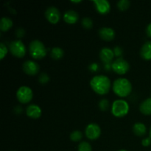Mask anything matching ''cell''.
<instances>
[{"label":"cell","instance_id":"cell-30","mask_svg":"<svg viewBox=\"0 0 151 151\" xmlns=\"http://www.w3.org/2000/svg\"><path fill=\"white\" fill-rule=\"evenodd\" d=\"M88 69H89L90 71H91L92 72H97V71L99 69V65L97 64V63H93L90 65Z\"/></svg>","mask_w":151,"mask_h":151},{"label":"cell","instance_id":"cell-21","mask_svg":"<svg viewBox=\"0 0 151 151\" xmlns=\"http://www.w3.org/2000/svg\"><path fill=\"white\" fill-rule=\"evenodd\" d=\"M83 134L81 131H75L70 134V139L73 142H79L82 139Z\"/></svg>","mask_w":151,"mask_h":151},{"label":"cell","instance_id":"cell-23","mask_svg":"<svg viewBox=\"0 0 151 151\" xmlns=\"http://www.w3.org/2000/svg\"><path fill=\"white\" fill-rule=\"evenodd\" d=\"M91 145L86 142H81L78 145V151H91Z\"/></svg>","mask_w":151,"mask_h":151},{"label":"cell","instance_id":"cell-1","mask_svg":"<svg viewBox=\"0 0 151 151\" xmlns=\"http://www.w3.org/2000/svg\"><path fill=\"white\" fill-rule=\"evenodd\" d=\"M90 86L93 91L100 95L106 94L111 88V81L105 75H97L90 81Z\"/></svg>","mask_w":151,"mask_h":151},{"label":"cell","instance_id":"cell-11","mask_svg":"<svg viewBox=\"0 0 151 151\" xmlns=\"http://www.w3.org/2000/svg\"><path fill=\"white\" fill-rule=\"evenodd\" d=\"M93 2L95 4L96 10L100 14H107L110 11V3L107 0H94Z\"/></svg>","mask_w":151,"mask_h":151},{"label":"cell","instance_id":"cell-10","mask_svg":"<svg viewBox=\"0 0 151 151\" xmlns=\"http://www.w3.org/2000/svg\"><path fill=\"white\" fill-rule=\"evenodd\" d=\"M23 70L29 75H35L39 71V66L33 60H27L23 63Z\"/></svg>","mask_w":151,"mask_h":151},{"label":"cell","instance_id":"cell-36","mask_svg":"<svg viewBox=\"0 0 151 151\" xmlns=\"http://www.w3.org/2000/svg\"><path fill=\"white\" fill-rule=\"evenodd\" d=\"M150 137L151 138V128H150Z\"/></svg>","mask_w":151,"mask_h":151},{"label":"cell","instance_id":"cell-25","mask_svg":"<svg viewBox=\"0 0 151 151\" xmlns=\"http://www.w3.org/2000/svg\"><path fill=\"white\" fill-rule=\"evenodd\" d=\"M109 103L108 101V100L106 99H103V100H100V102L99 103V108L101 111H106L109 109Z\"/></svg>","mask_w":151,"mask_h":151},{"label":"cell","instance_id":"cell-27","mask_svg":"<svg viewBox=\"0 0 151 151\" xmlns=\"http://www.w3.org/2000/svg\"><path fill=\"white\" fill-rule=\"evenodd\" d=\"M7 54V47H6V46L4 45L3 43H1V44H0V58H1V60H2V59L5 57Z\"/></svg>","mask_w":151,"mask_h":151},{"label":"cell","instance_id":"cell-34","mask_svg":"<svg viewBox=\"0 0 151 151\" xmlns=\"http://www.w3.org/2000/svg\"><path fill=\"white\" fill-rule=\"evenodd\" d=\"M104 69H106V71H109L112 69V63H104Z\"/></svg>","mask_w":151,"mask_h":151},{"label":"cell","instance_id":"cell-16","mask_svg":"<svg viewBox=\"0 0 151 151\" xmlns=\"http://www.w3.org/2000/svg\"><path fill=\"white\" fill-rule=\"evenodd\" d=\"M140 55L145 60H151V41H147L145 43L141 49Z\"/></svg>","mask_w":151,"mask_h":151},{"label":"cell","instance_id":"cell-28","mask_svg":"<svg viewBox=\"0 0 151 151\" xmlns=\"http://www.w3.org/2000/svg\"><path fill=\"white\" fill-rule=\"evenodd\" d=\"M114 54L116 57H117L118 58H119V57H121L122 55V49L120 47H115L114 48Z\"/></svg>","mask_w":151,"mask_h":151},{"label":"cell","instance_id":"cell-12","mask_svg":"<svg viewBox=\"0 0 151 151\" xmlns=\"http://www.w3.org/2000/svg\"><path fill=\"white\" fill-rule=\"evenodd\" d=\"M114 51L110 48L108 47H104L101 50L100 52V57L102 61L104 62V63H111L112 60L114 58Z\"/></svg>","mask_w":151,"mask_h":151},{"label":"cell","instance_id":"cell-22","mask_svg":"<svg viewBox=\"0 0 151 151\" xmlns=\"http://www.w3.org/2000/svg\"><path fill=\"white\" fill-rule=\"evenodd\" d=\"M131 2L128 0H120L117 2V7L120 10H125L130 7Z\"/></svg>","mask_w":151,"mask_h":151},{"label":"cell","instance_id":"cell-24","mask_svg":"<svg viewBox=\"0 0 151 151\" xmlns=\"http://www.w3.org/2000/svg\"><path fill=\"white\" fill-rule=\"evenodd\" d=\"M82 26L86 29H91L93 26V22L90 18L85 17L82 20Z\"/></svg>","mask_w":151,"mask_h":151},{"label":"cell","instance_id":"cell-15","mask_svg":"<svg viewBox=\"0 0 151 151\" xmlns=\"http://www.w3.org/2000/svg\"><path fill=\"white\" fill-rule=\"evenodd\" d=\"M78 13L75 10H68L63 15V20L66 23L69 24H74L76 23L78 20Z\"/></svg>","mask_w":151,"mask_h":151},{"label":"cell","instance_id":"cell-18","mask_svg":"<svg viewBox=\"0 0 151 151\" xmlns=\"http://www.w3.org/2000/svg\"><path fill=\"white\" fill-rule=\"evenodd\" d=\"M139 110L143 114H151V97L147 99L142 103L139 106Z\"/></svg>","mask_w":151,"mask_h":151},{"label":"cell","instance_id":"cell-33","mask_svg":"<svg viewBox=\"0 0 151 151\" xmlns=\"http://www.w3.org/2000/svg\"><path fill=\"white\" fill-rule=\"evenodd\" d=\"M14 112L16 114H21L22 112V108L20 106H16V108H15V109H14Z\"/></svg>","mask_w":151,"mask_h":151},{"label":"cell","instance_id":"cell-17","mask_svg":"<svg viewBox=\"0 0 151 151\" xmlns=\"http://www.w3.org/2000/svg\"><path fill=\"white\" fill-rule=\"evenodd\" d=\"M133 131L135 135L138 136V137H142V136L145 135L146 132H147V128L143 123L137 122V123L134 124V127H133Z\"/></svg>","mask_w":151,"mask_h":151},{"label":"cell","instance_id":"cell-20","mask_svg":"<svg viewBox=\"0 0 151 151\" xmlns=\"http://www.w3.org/2000/svg\"><path fill=\"white\" fill-rule=\"evenodd\" d=\"M52 58L54 60H60L63 56V51L60 47H54L52 49L51 53H50Z\"/></svg>","mask_w":151,"mask_h":151},{"label":"cell","instance_id":"cell-8","mask_svg":"<svg viewBox=\"0 0 151 151\" xmlns=\"http://www.w3.org/2000/svg\"><path fill=\"white\" fill-rule=\"evenodd\" d=\"M86 135L91 140L97 139L101 134V129L97 124L91 123L86 128Z\"/></svg>","mask_w":151,"mask_h":151},{"label":"cell","instance_id":"cell-13","mask_svg":"<svg viewBox=\"0 0 151 151\" xmlns=\"http://www.w3.org/2000/svg\"><path fill=\"white\" fill-rule=\"evenodd\" d=\"M99 35L102 39L106 41H110L114 38L115 32L112 28L103 27L99 30Z\"/></svg>","mask_w":151,"mask_h":151},{"label":"cell","instance_id":"cell-6","mask_svg":"<svg viewBox=\"0 0 151 151\" xmlns=\"http://www.w3.org/2000/svg\"><path fill=\"white\" fill-rule=\"evenodd\" d=\"M32 96L33 94L32 89L29 87L25 86H21L16 92V97L18 100L24 104L30 102L32 99Z\"/></svg>","mask_w":151,"mask_h":151},{"label":"cell","instance_id":"cell-32","mask_svg":"<svg viewBox=\"0 0 151 151\" xmlns=\"http://www.w3.org/2000/svg\"><path fill=\"white\" fill-rule=\"evenodd\" d=\"M146 32H147V35L151 38V23L147 25V28H146Z\"/></svg>","mask_w":151,"mask_h":151},{"label":"cell","instance_id":"cell-26","mask_svg":"<svg viewBox=\"0 0 151 151\" xmlns=\"http://www.w3.org/2000/svg\"><path fill=\"white\" fill-rule=\"evenodd\" d=\"M38 81H39L40 83L46 84L50 81V77L46 73H42L40 75L39 78H38Z\"/></svg>","mask_w":151,"mask_h":151},{"label":"cell","instance_id":"cell-35","mask_svg":"<svg viewBox=\"0 0 151 151\" xmlns=\"http://www.w3.org/2000/svg\"><path fill=\"white\" fill-rule=\"evenodd\" d=\"M81 0H79V1H72V2H74V3H79L81 2Z\"/></svg>","mask_w":151,"mask_h":151},{"label":"cell","instance_id":"cell-31","mask_svg":"<svg viewBox=\"0 0 151 151\" xmlns=\"http://www.w3.org/2000/svg\"><path fill=\"white\" fill-rule=\"evenodd\" d=\"M150 143H151L150 137L144 139L142 140V145L145 146V147H147V146H149L150 145Z\"/></svg>","mask_w":151,"mask_h":151},{"label":"cell","instance_id":"cell-7","mask_svg":"<svg viewBox=\"0 0 151 151\" xmlns=\"http://www.w3.org/2000/svg\"><path fill=\"white\" fill-rule=\"evenodd\" d=\"M130 69V65L122 58L116 59L112 63V69L118 75H124L127 73Z\"/></svg>","mask_w":151,"mask_h":151},{"label":"cell","instance_id":"cell-5","mask_svg":"<svg viewBox=\"0 0 151 151\" xmlns=\"http://www.w3.org/2000/svg\"><path fill=\"white\" fill-rule=\"evenodd\" d=\"M9 50L12 55L17 58H23L26 54V47L20 40L12 41L9 46Z\"/></svg>","mask_w":151,"mask_h":151},{"label":"cell","instance_id":"cell-29","mask_svg":"<svg viewBox=\"0 0 151 151\" xmlns=\"http://www.w3.org/2000/svg\"><path fill=\"white\" fill-rule=\"evenodd\" d=\"M24 34H25V31L23 28H18V29H16V35L17 38H22V37L24 36Z\"/></svg>","mask_w":151,"mask_h":151},{"label":"cell","instance_id":"cell-2","mask_svg":"<svg viewBox=\"0 0 151 151\" xmlns=\"http://www.w3.org/2000/svg\"><path fill=\"white\" fill-rule=\"evenodd\" d=\"M113 91L119 97H125L131 94L132 85L126 78H119L114 82Z\"/></svg>","mask_w":151,"mask_h":151},{"label":"cell","instance_id":"cell-3","mask_svg":"<svg viewBox=\"0 0 151 151\" xmlns=\"http://www.w3.org/2000/svg\"><path fill=\"white\" fill-rule=\"evenodd\" d=\"M29 51L30 55L34 59H42L47 55V49L39 40H33L29 45Z\"/></svg>","mask_w":151,"mask_h":151},{"label":"cell","instance_id":"cell-37","mask_svg":"<svg viewBox=\"0 0 151 151\" xmlns=\"http://www.w3.org/2000/svg\"><path fill=\"white\" fill-rule=\"evenodd\" d=\"M119 151H127V150H119Z\"/></svg>","mask_w":151,"mask_h":151},{"label":"cell","instance_id":"cell-9","mask_svg":"<svg viewBox=\"0 0 151 151\" xmlns=\"http://www.w3.org/2000/svg\"><path fill=\"white\" fill-rule=\"evenodd\" d=\"M45 16L49 22L53 24H55L60 20V13L58 8L55 7H50L46 10Z\"/></svg>","mask_w":151,"mask_h":151},{"label":"cell","instance_id":"cell-19","mask_svg":"<svg viewBox=\"0 0 151 151\" xmlns=\"http://www.w3.org/2000/svg\"><path fill=\"white\" fill-rule=\"evenodd\" d=\"M13 26V21L8 17L1 18L0 21V29L2 32H6L9 30Z\"/></svg>","mask_w":151,"mask_h":151},{"label":"cell","instance_id":"cell-4","mask_svg":"<svg viewBox=\"0 0 151 151\" xmlns=\"http://www.w3.org/2000/svg\"><path fill=\"white\" fill-rule=\"evenodd\" d=\"M112 114L116 117H123L129 111V105L125 100H115L112 105Z\"/></svg>","mask_w":151,"mask_h":151},{"label":"cell","instance_id":"cell-14","mask_svg":"<svg viewBox=\"0 0 151 151\" xmlns=\"http://www.w3.org/2000/svg\"><path fill=\"white\" fill-rule=\"evenodd\" d=\"M27 115L32 119H38L41 116V109L37 105H29L26 110Z\"/></svg>","mask_w":151,"mask_h":151}]
</instances>
